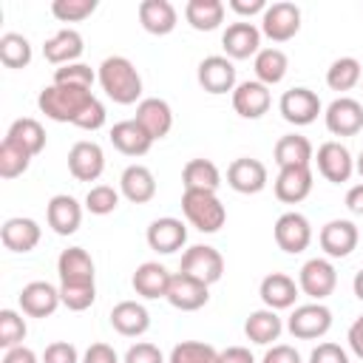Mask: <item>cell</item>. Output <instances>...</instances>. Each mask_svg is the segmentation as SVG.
I'll list each match as a JSON object with an SVG mask.
<instances>
[{"instance_id": "cell-49", "label": "cell", "mask_w": 363, "mask_h": 363, "mask_svg": "<svg viewBox=\"0 0 363 363\" xmlns=\"http://www.w3.org/2000/svg\"><path fill=\"white\" fill-rule=\"evenodd\" d=\"M309 363H349V354L343 346L326 340V343H318L309 354Z\"/></svg>"}, {"instance_id": "cell-20", "label": "cell", "mask_w": 363, "mask_h": 363, "mask_svg": "<svg viewBox=\"0 0 363 363\" xmlns=\"http://www.w3.org/2000/svg\"><path fill=\"white\" fill-rule=\"evenodd\" d=\"M45 218L57 235H74L82 224V204L68 193H57L45 207Z\"/></svg>"}, {"instance_id": "cell-41", "label": "cell", "mask_w": 363, "mask_h": 363, "mask_svg": "<svg viewBox=\"0 0 363 363\" xmlns=\"http://www.w3.org/2000/svg\"><path fill=\"white\" fill-rule=\"evenodd\" d=\"M167 363H221V352L201 340H182L173 346Z\"/></svg>"}, {"instance_id": "cell-31", "label": "cell", "mask_w": 363, "mask_h": 363, "mask_svg": "<svg viewBox=\"0 0 363 363\" xmlns=\"http://www.w3.org/2000/svg\"><path fill=\"white\" fill-rule=\"evenodd\" d=\"M119 193L133 204H147L156 196V179L145 164H128L119 176Z\"/></svg>"}, {"instance_id": "cell-51", "label": "cell", "mask_w": 363, "mask_h": 363, "mask_svg": "<svg viewBox=\"0 0 363 363\" xmlns=\"http://www.w3.org/2000/svg\"><path fill=\"white\" fill-rule=\"evenodd\" d=\"M261 363H301V354L295 346H286V343H275L272 349H267L264 360Z\"/></svg>"}, {"instance_id": "cell-59", "label": "cell", "mask_w": 363, "mask_h": 363, "mask_svg": "<svg viewBox=\"0 0 363 363\" xmlns=\"http://www.w3.org/2000/svg\"><path fill=\"white\" fill-rule=\"evenodd\" d=\"M354 170L360 173V179H363V150H360V156L354 159Z\"/></svg>"}, {"instance_id": "cell-12", "label": "cell", "mask_w": 363, "mask_h": 363, "mask_svg": "<svg viewBox=\"0 0 363 363\" xmlns=\"http://www.w3.org/2000/svg\"><path fill=\"white\" fill-rule=\"evenodd\" d=\"M315 162H318V173L332 184H343L354 173V159L349 147L340 142H323L315 153Z\"/></svg>"}, {"instance_id": "cell-29", "label": "cell", "mask_w": 363, "mask_h": 363, "mask_svg": "<svg viewBox=\"0 0 363 363\" xmlns=\"http://www.w3.org/2000/svg\"><path fill=\"white\" fill-rule=\"evenodd\" d=\"M111 145L125 156H145L150 150L153 139L136 119H122L111 128Z\"/></svg>"}, {"instance_id": "cell-37", "label": "cell", "mask_w": 363, "mask_h": 363, "mask_svg": "<svg viewBox=\"0 0 363 363\" xmlns=\"http://www.w3.org/2000/svg\"><path fill=\"white\" fill-rule=\"evenodd\" d=\"M184 17L196 31H213L224 23V3L221 0H187Z\"/></svg>"}, {"instance_id": "cell-36", "label": "cell", "mask_w": 363, "mask_h": 363, "mask_svg": "<svg viewBox=\"0 0 363 363\" xmlns=\"http://www.w3.org/2000/svg\"><path fill=\"white\" fill-rule=\"evenodd\" d=\"M182 182H184V190L216 193L218 184H221V173H218V167L210 159H190L184 164V170H182Z\"/></svg>"}, {"instance_id": "cell-21", "label": "cell", "mask_w": 363, "mask_h": 363, "mask_svg": "<svg viewBox=\"0 0 363 363\" xmlns=\"http://www.w3.org/2000/svg\"><path fill=\"white\" fill-rule=\"evenodd\" d=\"M145 238H147V247H150L153 252L170 255V252H176V250L184 247V241H187V227H184L179 218H173V216H162V218L150 221Z\"/></svg>"}, {"instance_id": "cell-16", "label": "cell", "mask_w": 363, "mask_h": 363, "mask_svg": "<svg viewBox=\"0 0 363 363\" xmlns=\"http://www.w3.org/2000/svg\"><path fill=\"white\" fill-rule=\"evenodd\" d=\"M68 170L77 182H96L105 170V153L96 142H77L71 150H68Z\"/></svg>"}, {"instance_id": "cell-26", "label": "cell", "mask_w": 363, "mask_h": 363, "mask_svg": "<svg viewBox=\"0 0 363 363\" xmlns=\"http://www.w3.org/2000/svg\"><path fill=\"white\" fill-rule=\"evenodd\" d=\"M170 272L159 264V261H145L136 267L130 284L136 289V295L147 298V301H156V298H167V289H170Z\"/></svg>"}, {"instance_id": "cell-52", "label": "cell", "mask_w": 363, "mask_h": 363, "mask_svg": "<svg viewBox=\"0 0 363 363\" xmlns=\"http://www.w3.org/2000/svg\"><path fill=\"white\" fill-rule=\"evenodd\" d=\"M82 363H119V357H116L113 346H108V343H91L88 352H85V357H82Z\"/></svg>"}, {"instance_id": "cell-18", "label": "cell", "mask_w": 363, "mask_h": 363, "mask_svg": "<svg viewBox=\"0 0 363 363\" xmlns=\"http://www.w3.org/2000/svg\"><path fill=\"white\" fill-rule=\"evenodd\" d=\"M207 289H210L207 284H201V281H196V278H190L184 272H176L170 278L167 303L173 309H182V312H196V309H201L210 301V292Z\"/></svg>"}, {"instance_id": "cell-35", "label": "cell", "mask_w": 363, "mask_h": 363, "mask_svg": "<svg viewBox=\"0 0 363 363\" xmlns=\"http://www.w3.org/2000/svg\"><path fill=\"white\" fill-rule=\"evenodd\" d=\"M252 68H255V79L269 88V85H278V82L286 77V71H289V57H286L281 48H261V51L255 54Z\"/></svg>"}, {"instance_id": "cell-55", "label": "cell", "mask_w": 363, "mask_h": 363, "mask_svg": "<svg viewBox=\"0 0 363 363\" xmlns=\"http://www.w3.org/2000/svg\"><path fill=\"white\" fill-rule=\"evenodd\" d=\"M346 340H349V349L354 352V357H360V360H363V315L349 326Z\"/></svg>"}, {"instance_id": "cell-43", "label": "cell", "mask_w": 363, "mask_h": 363, "mask_svg": "<svg viewBox=\"0 0 363 363\" xmlns=\"http://www.w3.org/2000/svg\"><path fill=\"white\" fill-rule=\"evenodd\" d=\"M60 301L71 312H82L96 301V284L94 281H77V284H60Z\"/></svg>"}, {"instance_id": "cell-10", "label": "cell", "mask_w": 363, "mask_h": 363, "mask_svg": "<svg viewBox=\"0 0 363 363\" xmlns=\"http://www.w3.org/2000/svg\"><path fill=\"white\" fill-rule=\"evenodd\" d=\"M298 286H301L303 295H309L315 301L329 298L335 292V286H337V272H335L332 261H326V258H309L301 267V272H298Z\"/></svg>"}, {"instance_id": "cell-2", "label": "cell", "mask_w": 363, "mask_h": 363, "mask_svg": "<svg viewBox=\"0 0 363 363\" xmlns=\"http://www.w3.org/2000/svg\"><path fill=\"white\" fill-rule=\"evenodd\" d=\"M96 79L102 85V91L116 102V105H133V102H142V77L136 71V65L128 60V57H105L99 71H96Z\"/></svg>"}, {"instance_id": "cell-7", "label": "cell", "mask_w": 363, "mask_h": 363, "mask_svg": "<svg viewBox=\"0 0 363 363\" xmlns=\"http://www.w3.org/2000/svg\"><path fill=\"white\" fill-rule=\"evenodd\" d=\"M272 235H275L278 250H284L289 255H298L312 244V224H309L306 216L292 210V213L278 216V221L272 227Z\"/></svg>"}, {"instance_id": "cell-44", "label": "cell", "mask_w": 363, "mask_h": 363, "mask_svg": "<svg viewBox=\"0 0 363 363\" xmlns=\"http://www.w3.org/2000/svg\"><path fill=\"white\" fill-rule=\"evenodd\" d=\"M26 320L20 312L14 309H3L0 312V346L3 349H14V346H23L26 340Z\"/></svg>"}, {"instance_id": "cell-17", "label": "cell", "mask_w": 363, "mask_h": 363, "mask_svg": "<svg viewBox=\"0 0 363 363\" xmlns=\"http://www.w3.org/2000/svg\"><path fill=\"white\" fill-rule=\"evenodd\" d=\"M227 184L235 193H244V196L261 193L267 187V167H264V162L250 159V156L233 159L230 167H227Z\"/></svg>"}, {"instance_id": "cell-39", "label": "cell", "mask_w": 363, "mask_h": 363, "mask_svg": "<svg viewBox=\"0 0 363 363\" xmlns=\"http://www.w3.org/2000/svg\"><path fill=\"white\" fill-rule=\"evenodd\" d=\"M360 79H363V68L354 57H337L326 68V85L332 91H352Z\"/></svg>"}, {"instance_id": "cell-40", "label": "cell", "mask_w": 363, "mask_h": 363, "mask_svg": "<svg viewBox=\"0 0 363 363\" xmlns=\"http://www.w3.org/2000/svg\"><path fill=\"white\" fill-rule=\"evenodd\" d=\"M0 62L6 68H26L31 62V43L17 31H6L0 37Z\"/></svg>"}, {"instance_id": "cell-46", "label": "cell", "mask_w": 363, "mask_h": 363, "mask_svg": "<svg viewBox=\"0 0 363 363\" xmlns=\"http://www.w3.org/2000/svg\"><path fill=\"white\" fill-rule=\"evenodd\" d=\"M119 207V190H113L111 184H94L85 196V210L94 216H108Z\"/></svg>"}, {"instance_id": "cell-19", "label": "cell", "mask_w": 363, "mask_h": 363, "mask_svg": "<svg viewBox=\"0 0 363 363\" xmlns=\"http://www.w3.org/2000/svg\"><path fill=\"white\" fill-rule=\"evenodd\" d=\"M272 105V94L264 82L258 79H247V82H238L235 91H233V108L238 116L244 119H258L269 111Z\"/></svg>"}, {"instance_id": "cell-1", "label": "cell", "mask_w": 363, "mask_h": 363, "mask_svg": "<svg viewBox=\"0 0 363 363\" xmlns=\"http://www.w3.org/2000/svg\"><path fill=\"white\" fill-rule=\"evenodd\" d=\"M40 111L54 122H71L82 130H99L108 119L105 105L88 91V88H71V85H45L37 96Z\"/></svg>"}, {"instance_id": "cell-4", "label": "cell", "mask_w": 363, "mask_h": 363, "mask_svg": "<svg viewBox=\"0 0 363 363\" xmlns=\"http://www.w3.org/2000/svg\"><path fill=\"white\" fill-rule=\"evenodd\" d=\"M179 272H184V275H190V278H196V281H201V284L210 286V284L221 281V275H224V258L210 244H193V247H187L182 252Z\"/></svg>"}, {"instance_id": "cell-28", "label": "cell", "mask_w": 363, "mask_h": 363, "mask_svg": "<svg viewBox=\"0 0 363 363\" xmlns=\"http://www.w3.org/2000/svg\"><path fill=\"white\" fill-rule=\"evenodd\" d=\"M139 23L147 34L164 37L176 28L179 14H176V6L170 0H142L139 3Z\"/></svg>"}, {"instance_id": "cell-25", "label": "cell", "mask_w": 363, "mask_h": 363, "mask_svg": "<svg viewBox=\"0 0 363 363\" xmlns=\"http://www.w3.org/2000/svg\"><path fill=\"white\" fill-rule=\"evenodd\" d=\"M312 193L309 167H281L275 176V199L284 204H298Z\"/></svg>"}, {"instance_id": "cell-5", "label": "cell", "mask_w": 363, "mask_h": 363, "mask_svg": "<svg viewBox=\"0 0 363 363\" xmlns=\"http://www.w3.org/2000/svg\"><path fill=\"white\" fill-rule=\"evenodd\" d=\"M286 329H289V335L298 337V340L323 337V335L332 329V309L323 306L320 301L295 306L292 315H289V320H286Z\"/></svg>"}, {"instance_id": "cell-58", "label": "cell", "mask_w": 363, "mask_h": 363, "mask_svg": "<svg viewBox=\"0 0 363 363\" xmlns=\"http://www.w3.org/2000/svg\"><path fill=\"white\" fill-rule=\"evenodd\" d=\"M352 289H354V295L363 301V269H357L354 272V281H352Z\"/></svg>"}, {"instance_id": "cell-32", "label": "cell", "mask_w": 363, "mask_h": 363, "mask_svg": "<svg viewBox=\"0 0 363 363\" xmlns=\"http://www.w3.org/2000/svg\"><path fill=\"white\" fill-rule=\"evenodd\" d=\"M275 164L278 167H309L312 159H315V147L306 136L301 133H286L275 142Z\"/></svg>"}, {"instance_id": "cell-50", "label": "cell", "mask_w": 363, "mask_h": 363, "mask_svg": "<svg viewBox=\"0 0 363 363\" xmlns=\"http://www.w3.org/2000/svg\"><path fill=\"white\" fill-rule=\"evenodd\" d=\"M122 363H164V357H162L159 346L142 340V343H133V346L125 352V360H122Z\"/></svg>"}, {"instance_id": "cell-22", "label": "cell", "mask_w": 363, "mask_h": 363, "mask_svg": "<svg viewBox=\"0 0 363 363\" xmlns=\"http://www.w3.org/2000/svg\"><path fill=\"white\" fill-rule=\"evenodd\" d=\"M40 235H43L40 224L34 218H23V216L6 218L0 227V241L11 252H31L40 244Z\"/></svg>"}, {"instance_id": "cell-11", "label": "cell", "mask_w": 363, "mask_h": 363, "mask_svg": "<svg viewBox=\"0 0 363 363\" xmlns=\"http://www.w3.org/2000/svg\"><path fill=\"white\" fill-rule=\"evenodd\" d=\"M323 122L332 136H354L363 130V105L352 96H337L323 111Z\"/></svg>"}, {"instance_id": "cell-30", "label": "cell", "mask_w": 363, "mask_h": 363, "mask_svg": "<svg viewBox=\"0 0 363 363\" xmlns=\"http://www.w3.org/2000/svg\"><path fill=\"white\" fill-rule=\"evenodd\" d=\"M111 326L125 337H139L150 329V312L139 301H119L111 309Z\"/></svg>"}, {"instance_id": "cell-34", "label": "cell", "mask_w": 363, "mask_h": 363, "mask_svg": "<svg viewBox=\"0 0 363 363\" xmlns=\"http://www.w3.org/2000/svg\"><path fill=\"white\" fill-rule=\"evenodd\" d=\"M60 284H77V281H94V258L82 247H68L57 258Z\"/></svg>"}, {"instance_id": "cell-42", "label": "cell", "mask_w": 363, "mask_h": 363, "mask_svg": "<svg viewBox=\"0 0 363 363\" xmlns=\"http://www.w3.org/2000/svg\"><path fill=\"white\" fill-rule=\"evenodd\" d=\"M31 159H34V156H31L26 147H20V145L11 142V139H3V145H0V176H3V179H17V176H23V173L28 170Z\"/></svg>"}, {"instance_id": "cell-45", "label": "cell", "mask_w": 363, "mask_h": 363, "mask_svg": "<svg viewBox=\"0 0 363 363\" xmlns=\"http://www.w3.org/2000/svg\"><path fill=\"white\" fill-rule=\"evenodd\" d=\"M96 82V74L91 65L85 62H71V65H60L54 71V85H71V88H88Z\"/></svg>"}, {"instance_id": "cell-14", "label": "cell", "mask_w": 363, "mask_h": 363, "mask_svg": "<svg viewBox=\"0 0 363 363\" xmlns=\"http://www.w3.org/2000/svg\"><path fill=\"white\" fill-rule=\"evenodd\" d=\"M318 241H320V250L329 255V258H346L352 255V250L357 247L360 241V233L352 221L346 218H332L320 227L318 233Z\"/></svg>"}, {"instance_id": "cell-6", "label": "cell", "mask_w": 363, "mask_h": 363, "mask_svg": "<svg viewBox=\"0 0 363 363\" xmlns=\"http://www.w3.org/2000/svg\"><path fill=\"white\" fill-rule=\"evenodd\" d=\"M301 31V9L289 0H278L267 6L261 14V34L269 37L272 43H286Z\"/></svg>"}, {"instance_id": "cell-24", "label": "cell", "mask_w": 363, "mask_h": 363, "mask_svg": "<svg viewBox=\"0 0 363 363\" xmlns=\"http://www.w3.org/2000/svg\"><path fill=\"white\" fill-rule=\"evenodd\" d=\"M133 119L150 133L153 142H156V139H164V136L170 133V128H173V111H170V105H167L164 99H159V96L142 99V102L136 105V116H133Z\"/></svg>"}, {"instance_id": "cell-8", "label": "cell", "mask_w": 363, "mask_h": 363, "mask_svg": "<svg viewBox=\"0 0 363 363\" xmlns=\"http://www.w3.org/2000/svg\"><path fill=\"white\" fill-rule=\"evenodd\" d=\"M221 48L227 60H250L261 51V28L250 20L230 23L221 34Z\"/></svg>"}, {"instance_id": "cell-53", "label": "cell", "mask_w": 363, "mask_h": 363, "mask_svg": "<svg viewBox=\"0 0 363 363\" xmlns=\"http://www.w3.org/2000/svg\"><path fill=\"white\" fill-rule=\"evenodd\" d=\"M230 9L241 17H252V14H264L267 3L264 0H230Z\"/></svg>"}, {"instance_id": "cell-13", "label": "cell", "mask_w": 363, "mask_h": 363, "mask_svg": "<svg viewBox=\"0 0 363 363\" xmlns=\"http://www.w3.org/2000/svg\"><path fill=\"white\" fill-rule=\"evenodd\" d=\"M196 77H199V85L207 91V94H233L235 91V65H233V60H227V57H221V54H213V57H204L201 62H199V71H196Z\"/></svg>"}, {"instance_id": "cell-54", "label": "cell", "mask_w": 363, "mask_h": 363, "mask_svg": "<svg viewBox=\"0 0 363 363\" xmlns=\"http://www.w3.org/2000/svg\"><path fill=\"white\" fill-rule=\"evenodd\" d=\"M3 363H43V360L28 346H14V349H6Z\"/></svg>"}, {"instance_id": "cell-3", "label": "cell", "mask_w": 363, "mask_h": 363, "mask_svg": "<svg viewBox=\"0 0 363 363\" xmlns=\"http://www.w3.org/2000/svg\"><path fill=\"white\" fill-rule=\"evenodd\" d=\"M182 213L199 233H218L227 221V210H224L221 199L207 190H184Z\"/></svg>"}, {"instance_id": "cell-23", "label": "cell", "mask_w": 363, "mask_h": 363, "mask_svg": "<svg viewBox=\"0 0 363 363\" xmlns=\"http://www.w3.org/2000/svg\"><path fill=\"white\" fill-rule=\"evenodd\" d=\"M85 51V43H82V34L77 28H60L54 37L45 40L43 45V57L51 62V65H71L82 57Z\"/></svg>"}, {"instance_id": "cell-57", "label": "cell", "mask_w": 363, "mask_h": 363, "mask_svg": "<svg viewBox=\"0 0 363 363\" xmlns=\"http://www.w3.org/2000/svg\"><path fill=\"white\" fill-rule=\"evenodd\" d=\"M346 207H349L354 216H363V184L349 187V193H346Z\"/></svg>"}, {"instance_id": "cell-47", "label": "cell", "mask_w": 363, "mask_h": 363, "mask_svg": "<svg viewBox=\"0 0 363 363\" xmlns=\"http://www.w3.org/2000/svg\"><path fill=\"white\" fill-rule=\"evenodd\" d=\"M96 11V0H54L51 14L60 23H79Z\"/></svg>"}, {"instance_id": "cell-15", "label": "cell", "mask_w": 363, "mask_h": 363, "mask_svg": "<svg viewBox=\"0 0 363 363\" xmlns=\"http://www.w3.org/2000/svg\"><path fill=\"white\" fill-rule=\"evenodd\" d=\"M17 301H20L23 315H28V318H48L62 303L60 301V289L54 284H48V281H31V284H26L20 289V295H17Z\"/></svg>"}, {"instance_id": "cell-9", "label": "cell", "mask_w": 363, "mask_h": 363, "mask_svg": "<svg viewBox=\"0 0 363 363\" xmlns=\"http://www.w3.org/2000/svg\"><path fill=\"white\" fill-rule=\"evenodd\" d=\"M278 111L289 125H312L320 113V99H318L315 91L298 85V88H289V91L281 94Z\"/></svg>"}, {"instance_id": "cell-27", "label": "cell", "mask_w": 363, "mask_h": 363, "mask_svg": "<svg viewBox=\"0 0 363 363\" xmlns=\"http://www.w3.org/2000/svg\"><path fill=\"white\" fill-rule=\"evenodd\" d=\"M298 284H295V278H289L286 272H269L264 281H261V286H258V295H261V301H264V306L267 309H289V306H295V298H298Z\"/></svg>"}, {"instance_id": "cell-48", "label": "cell", "mask_w": 363, "mask_h": 363, "mask_svg": "<svg viewBox=\"0 0 363 363\" xmlns=\"http://www.w3.org/2000/svg\"><path fill=\"white\" fill-rule=\"evenodd\" d=\"M40 360L43 363H79V352L68 340H54V343L45 346V352H43Z\"/></svg>"}, {"instance_id": "cell-38", "label": "cell", "mask_w": 363, "mask_h": 363, "mask_svg": "<svg viewBox=\"0 0 363 363\" xmlns=\"http://www.w3.org/2000/svg\"><path fill=\"white\" fill-rule=\"evenodd\" d=\"M6 139H11V142H17L20 147H26L31 156H37V153L45 147V130H43V125H40L37 119H31V116L14 119L11 128H9V133H6Z\"/></svg>"}, {"instance_id": "cell-56", "label": "cell", "mask_w": 363, "mask_h": 363, "mask_svg": "<svg viewBox=\"0 0 363 363\" xmlns=\"http://www.w3.org/2000/svg\"><path fill=\"white\" fill-rule=\"evenodd\" d=\"M221 363H255V357L244 346H230L221 352Z\"/></svg>"}, {"instance_id": "cell-33", "label": "cell", "mask_w": 363, "mask_h": 363, "mask_svg": "<svg viewBox=\"0 0 363 363\" xmlns=\"http://www.w3.org/2000/svg\"><path fill=\"white\" fill-rule=\"evenodd\" d=\"M281 332H284V323H281L278 312H275V309H267V306L250 312V318L244 320V335H247V340H252V343H258V346H269L272 340L281 337Z\"/></svg>"}]
</instances>
